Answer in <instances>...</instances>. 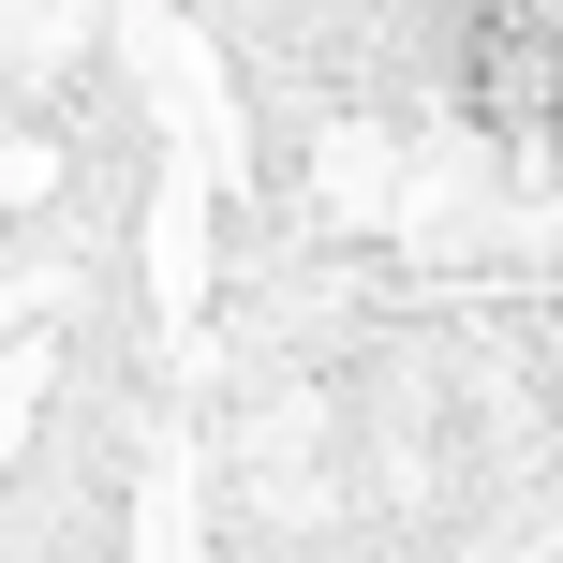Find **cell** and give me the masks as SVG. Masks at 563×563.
<instances>
[{
  "label": "cell",
  "mask_w": 563,
  "mask_h": 563,
  "mask_svg": "<svg viewBox=\"0 0 563 563\" xmlns=\"http://www.w3.org/2000/svg\"><path fill=\"white\" fill-rule=\"evenodd\" d=\"M75 15H89V0H0V59H45Z\"/></svg>",
  "instance_id": "6da1fadb"
}]
</instances>
